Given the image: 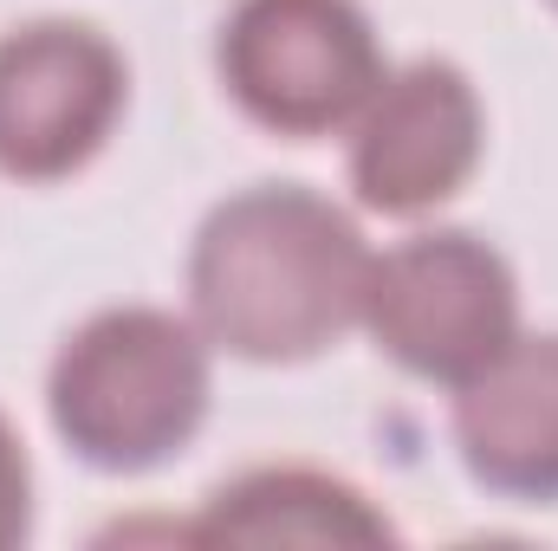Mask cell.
<instances>
[{
	"label": "cell",
	"instance_id": "9c48e42d",
	"mask_svg": "<svg viewBox=\"0 0 558 551\" xmlns=\"http://www.w3.org/2000/svg\"><path fill=\"white\" fill-rule=\"evenodd\" d=\"M26 526H33V474H26V448L13 421L0 415V551L20 546Z\"/></svg>",
	"mask_w": 558,
	"mask_h": 551
},
{
	"label": "cell",
	"instance_id": "30bf717a",
	"mask_svg": "<svg viewBox=\"0 0 558 551\" xmlns=\"http://www.w3.org/2000/svg\"><path fill=\"white\" fill-rule=\"evenodd\" d=\"M553 7H558V0H553Z\"/></svg>",
	"mask_w": 558,
	"mask_h": 551
},
{
	"label": "cell",
	"instance_id": "8992f818",
	"mask_svg": "<svg viewBox=\"0 0 558 551\" xmlns=\"http://www.w3.org/2000/svg\"><path fill=\"white\" fill-rule=\"evenodd\" d=\"M481 91L461 65L416 59L403 72H384L371 105L351 118V188L377 215H428L481 162Z\"/></svg>",
	"mask_w": 558,
	"mask_h": 551
},
{
	"label": "cell",
	"instance_id": "6da1fadb",
	"mask_svg": "<svg viewBox=\"0 0 558 551\" xmlns=\"http://www.w3.org/2000/svg\"><path fill=\"white\" fill-rule=\"evenodd\" d=\"M371 247L357 221L299 182L228 195L189 254V305L215 351L247 364H305L364 325Z\"/></svg>",
	"mask_w": 558,
	"mask_h": 551
},
{
	"label": "cell",
	"instance_id": "7a4b0ae2",
	"mask_svg": "<svg viewBox=\"0 0 558 551\" xmlns=\"http://www.w3.org/2000/svg\"><path fill=\"white\" fill-rule=\"evenodd\" d=\"M46 409L85 467L143 474L182 454L208 415V338L156 305L98 311L52 357Z\"/></svg>",
	"mask_w": 558,
	"mask_h": 551
},
{
	"label": "cell",
	"instance_id": "ba28073f",
	"mask_svg": "<svg viewBox=\"0 0 558 551\" xmlns=\"http://www.w3.org/2000/svg\"><path fill=\"white\" fill-rule=\"evenodd\" d=\"M202 546H390L397 526L351 487L312 467H254L228 480L189 526Z\"/></svg>",
	"mask_w": 558,
	"mask_h": 551
},
{
	"label": "cell",
	"instance_id": "5b68a950",
	"mask_svg": "<svg viewBox=\"0 0 558 551\" xmlns=\"http://www.w3.org/2000/svg\"><path fill=\"white\" fill-rule=\"evenodd\" d=\"M124 52L85 20H33L0 39V175L59 182L124 118Z\"/></svg>",
	"mask_w": 558,
	"mask_h": 551
},
{
	"label": "cell",
	"instance_id": "52a82bcc",
	"mask_svg": "<svg viewBox=\"0 0 558 551\" xmlns=\"http://www.w3.org/2000/svg\"><path fill=\"white\" fill-rule=\"evenodd\" d=\"M454 441L487 493L558 500V338L520 331L454 383Z\"/></svg>",
	"mask_w": 558,
	"mask_h": 551
},
{
	"label": "cell",
	"instance_id": "277c9868",
	"mask_svg": "<svg viewBox=\"0 0 558 551\" xmlns=\"http://www.w3.org/2000/svg\"><path fill=\"white\" fill-rule=\"evenodd\" d=\"M364 331L384 357L428 383H468L500 344L520 338V285L513 267L461 228L416 234L371 260Z\"/></svg>",
	"mask_w": 558,
	"mask_h": 551
},
{
	"label": "cell",
	"instance_id": "3957f363",
	"mask_svg": "<svg viewBox=\"0 0 558 551\" xmlns=\"http://www.w3.org/2000/svg\"><path fill=\"white\" fill-rule=\"evenodd\" d=\"M221 85L279 137H331L384 85V46L357 0H234Z\"/></svg>",
	"mask_w": 558,
	"mask_h": 551
}]
</instances>
